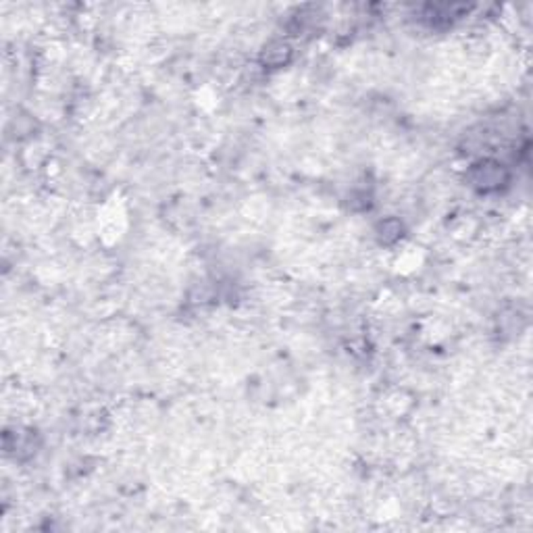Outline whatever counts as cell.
I'll return each instance as SVG.
<instances>
[{
  "label": "cell",
  "instance_id": "obj_2",
  "mask_svg": "<svg viewBox=\"0 0 533 533\" xmlns=\"http://www.w3.org/2000/svg\"><path fill=\"white\" fill-rule=\"evenodd\" d=\"M288 59H290V46L283 44V42H275V44H271L269 48H265L266 65L279 67V65L288 63Z\"/></svg>",
  "mask_w": 533,
  "mask_h": 533
},
{
  "label": "cell",
  "instance_id": "obj_1",
  "mask_svg": "<svg viewBox=\"0 0 533 533\" xmlns=\"http://www.w3.org/2000/svg\"><path fill=\"white\" fill-rule=\"evenodd\" d=\"M504 182H506V173L500 163L486 160L473 169V186H477L479 190H494Z\"/></svg>",
  "mask_w": 533,
  "mask_h": 533
}]
</instances>
